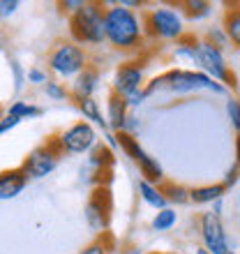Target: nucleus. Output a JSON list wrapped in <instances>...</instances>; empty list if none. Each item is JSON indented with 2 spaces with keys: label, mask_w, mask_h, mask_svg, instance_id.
Instances as JSON below:
<instances>
[{
  "label": "nucleus",
  "mask_w": 240,
  "mask_h": 254,
  "mask_svg": "<svg viewBox=\"0 0 240 254\" xmlns=\"http://www.w3.org/2000/svg\"><path fill=\"white\" fill-rule=\"evenodd\" d=\"M104 33H107V44L122 54H134L143 49L146 42V28H143V16L134 9H127L120 2L107 5L104 14Z\"/></svg>",
  "instance_id": "1"
},
{
  "label": "nucleus",
  "mask_w": 240,
  "mask_h": 254,
  "mask_svg": "<svg viewBox=\"0 0 240 254\" xmlns=\"http://www.w3.org/2000/svg\"><path fill=\"white\" fill-rule=\"evenodd\" d=\"M104 14H107V5L104 2H95V0L83 2V7L79 12L67 19V28H69L72 42H76L79 47H100V44H104L107 42Z\"/></svg>",
  "instance_id": "2"
},
{
  "label": "nucleus",
  "mask_w": 240,
  "mask_h": 254,
  "mask_svg": "<svg viewBox=\"0 0 240 254\" xmlns=\"http://www.w3.org/2000/svg\"><path fill=\"white\" fill-rule=\"evenodd\" d=\"M146 37L155 42H178L185 37V16L180 5H153L141 12Z\"/></svg>",
  "instance_id": "3"
},
{
  "label": "nucleus",
  "mask_w": 240,
  "mask_h": 254,
  "mask_svg": "<svg viewBox=\"0 0 240 254\" xmlns=\"http://www.w3.org/2000/svg\"><path fill=\"white\" fill-rule=\"evenodd\" d=\"M162 76V90H169L171 95H192L199 90H208L215 95H227L229 88L210 79L201 69H185V67H174L167 69Z\"/></svg>",
  "instance_id": "4"
},
{
  "label": "nucleus",
  "mask_w": 240,
  "mask_h": 254,
  "mask_svg": "<svg viewBox=\"0 0 240 254\" xmlns=\"http://www.w3.org/2000/svg\"><path fill=\"white\" fill-rule=\"evenodd\" d=\"M90 65L88 51L72 40H58L47 54V67L58 79H76Z\"/></svg>",
  "instance_id": "5"
},
{
  "label": "nucleus",
  "mask_w": 240,
  "mask_h": 254,
  "mask_svg": "<svg viewBox=\"0 0 240 254\" xmlns=\"http://www.w3.org/2000/svg\"><path fill=\"white\" fill-rule=\"evenodd\" d=\"M196 67L201 72H206L210 79H215L222 86L236 90L238 88V76L236 72L229 67L224 51H220L217 47H213L210 42H206L203 37L199 40V49H196Z\"/></svg>",
  "instance_id": "6"
},
{
  "label": "nucleus",
  "mask_w": 240,
  "mask_h": 254,
  "mask_svg": "<svg viewBox=\"0 0 240 254\" xmlns=\"http://www.w3.org/2000/svg\"><path fill=\"white\" fill-rule=\"evenodd\" d=\"M62 155H65V153H62V148H60L58 136H51L47 143H42V146L33 148V150L23 157L21 169L26 171L28 178L40 181V178H47L49 174H54Z\"/></svg>",
  "instance_id": "7"
},
{
  "label": "nucleus",
  "mask_w": 240,
  "mask_h": 254,
  "mask_svg": "<svg viewBox=\"0 0 240 254\" xmlns=\"http://www.w3.org/2000/svg\"><path fill=\"white\" fill-rule=\"evenodd\" d=\"M118 141H120V150L139 167L143 181L153 183V185H160V188L167 183L164 181V169H162V164L155 160L153 155H148L146 150H143V146L139 143L136 136H132V134H127V132H120Z\"/></svg>",
  "instance_id": "8"
},
{
  "label": "nucleus",
  "mask_w": 240,
  "mask_h": 254,
  "mask_svg": "<svg viewBox=\"0 0 240 254\" xmlns=\"http://www.w3.org/2000/svg\"><path fill=\"white\" fill-rule=\"evenodd\" d=\"M58 141L65 155H90L97 148V132L90 123L79 121L67 127L65 132H60Z\"/></svg>",
  "instance_id": "9"
},
{
  "label": "nucleus",
  "mask_w": 240,
  "mask_h": 254,
  "mask_svg": "<svg viewBox=\"0 0 240 254\" xmlns=\"http://www.w3.org/2000/svg\"><path fill=\"white\" fill-rule=\"evenodd\" d=\"M111 210H114V201H111L109 188H93V194L88 196L86 208H83V217L95 234H107Z\"/></svg>",
  "instance_id": "10"
},
{
  "label": "nucleus",
  "mask_w": 240,
  "mask_h": 254,
  "mask_svg": "<svg viewBox=\"0 0 240 254\" xmlns=\"http://www.w3.org/2000/svg\"><path fill=\"white\" fill-rule=\"evenodd\" d=\"M146 63L143 61H127L116 67L114 81H111V93L120 97H129V95L139 93L146 88Z\"/></svg>",
  "instance_id": "11"
},
{
  "label": "nucleus",
  "mask_w": 240,
  "mask_h": 254,
  "mask_svg": "<svg viewBox=\"0 0 240 254\" xmlns=\"http://www.w3.org/2000/svg\"><path fill=\"white\" fill-rule=\"evenodd\" d=\"M199 236H201V245L210 254H231L222 217H217L210 210L199 215Z\"/></svg>",
  "instance_id": "12"
},
{
  "label": "nucleus",
  "mask_w": 240,
  "mask_h": 254,
  "mask_svg": "<svg viewBox=\"0 0 240 254\" xmlns=\"http://www.w3.org/2000/svg\"><path fill=\"white\" fill-rule=\"evenodd\" d=\"M102 83V74L100 69L95 65H88L83 72L76 76V79L72 81V102L76 100H88V97H95V93H97V88H100Z\"/></svg>",
  "instance_id": "13"
},
{
  "label": "nucleus",
  "mask_w": 240,
  "mask_h": 254,
  "mask_svg": "<svg viewBox=\"0 0 240 254\" xmlns=\"http://www.w3.org/2000/svg\"><path fill=\"white\" fill-rule=\"evenodd\" d=\"M28 181H30V178H28L26 171H23L21 167L5 169V171L0 174V199H2V201L16 199V196L26 190Z\"/></svg>",
  "instance_id": "14"
},
{
  "label": "nucleus",
  "mask_w": 240,
  "mask_h": 254,
  "mask_svg": "<svg viewBox=\"0 0 240 254\" xmlns=\"http://www.w3.org/2000/svg\"><path fill=\"white\" fill-rule=\"evenodd\" d=\"M107 121H109L111 132H116V134L125 132L127 121H129V107H127L125 97H120V95H116V93H109V97H107Z\"/></svg>",
  "instance_id": "15"
},
{
  "label": "nucleus",
  "mask_w": 240,
  "mask_h": 254,
  "mask_svg": "<svg viewBox=\"0 0 240 254\" xmlns=\"http://www.w3.org/2000/svg\"><path fill=\"white\" fill-rule=\"evenodd\" d=\"M74 107L79 109V114L83 116V121H86V123L97 125L102 132H111L109 121H107V114H102L100 102L95 100V97H88V100H76V102H74Z\"/></svg>",
  "instance_id": "16"
},
{
  "label": "nucleus",
  "mask_w": 240,
  "mask_h": 254,
  "mask_svg": "<svg viewBox=\"0 0 240 254\" xmlns=\"http://www.w3.org/2000/svg\"><path fill=\"white\" fill-rule=\"evenodd\" d=\"M222 28L227 30L231 47L240 51V2H227L222 14Z\"/></svg>",
  "instance_id": "17"
},
{
  "label": "nucleus",
  "mask_w": 240,
  "mask_h": 254,
  "mask_svg": "<svg viewBox=\"0 0 240 254\" xmlns=\"http://www.w3.org/2000/svg\"><path fill=\"white\" fill-rule=\"evenodd\" d=\"M224 194H227L224 183L199 185V188H192V203H196V206H213L215 201L224 199Z\"/></svg>",
  "instance_id": "18"
},
{
  "label": "nucleus",
  "mask_w": 240,
  "mask_h": 254,
  "mask_svg": "<svg viewBox=\"0 0 240 254\" xmlns=\"http://www.w3.org/2000/svg\"><path fill=\"white\" fill-rule=\"evenodd\" d=\"M136 190H139V196L141 201L146 203V206L155 208V210H162V208H167V196H164V192H162L160 185H153V183H148L141 178L139 185H136Z\"/></svg>",
  "instance_id": "19"
},
{
  "label": "nucleus",
  "mask_w": 240,
  "mask_h": 254,
  "mask_svg": "<svg viewBox=\"0 0 240 254\" xmlns=\"http://www.w3.org/2000/svg\"><path fill=\"white\" fill-rule=\"evenodd\" d=\"M116 164V157H114V150L107 146V143H97L90 157H88V169L90 171H111Z\"/></svg>",
  "instance_id": "20"
},
{
  "label": "nucleus",
  "mask_w": 240,
  "mask_h": 254,
  "mask_svg": "<svg viewBox=\"0 0 240 254\" xmlns=\"http://www.w3.org/2000/svg\"><path fill=\"white\" fill-rule=\"evenodd\" d=\"M178 5L182 16L187 21H194V23L213 16V2H208V0H185V2H178Z\"/></svg>",
  "instance_id": "21"
},
{
  "label": "nucleus",
  "mask_w": 240,
  "mask_h": 254,
  "mask_svg": "<svg viewBox=\"0 0 240 254\" xmlns=\"http://www.w3.org/2000/svg\"><path fill=\"white\" fill-rule=\"evenodd\" d=\"M162 192L167 196V203L171 208H178V206H185V203H192V188H185L180 183H171L167 181L162 185Z\"/></svg>",
  "instance_id": "22"
},
{
  "label": "nucleus",
  "mask_w": 240,
  "mask_h": 254,
  "mask_svg": "<svg viewBox=\"0 0 240 254\" xmlns=\"http://www.w3.org/2000/svg\"><path fill=\"white\" fill-rule=\"evenodd\" d=\"M199 40L201 37L187 33L182 40L176 42V49H174L176 61H187V63H194V65H196V49H199Z\"/></svg>",
  "instance_id": "23"
},
{
  "label": "nucleus",
  "mask_w": 240,
  "mask_h": 254,
  "mask_svg": "<svg viewBox=\"0 0 240 254\" xmlns=\"http://www.w3.org/2000/svg\"><path fill=\"white\" fill-rule=\"evenodd\" d=\"M7 114L14 116V118H19V121H33V118H40L44 114V109L33 104V102H26V100H16L9 104L7 109Z\"/></svg>",
  "instance_id": "24"
},
{
  "label": "nucleus",
  "mask_w": 240,
  "mask_h": 254,
  "mask_svg": "<svg viewBox=\"0 0 240 254\" xmlns=\"http://www.w3.org/2000/svg\"><path fill=\"white\" fill-rule=\"evenodd\" d=\"M176 224H178V213H176V208H171V206L157 210L153 222H150L153 231H171Z\"/></svg>",
  "instance_id": "25"
},
{
  "label": "nucleus",
  "mask_w": 240,
  "mask_h": 254,
  "mask_svg": "<svg viewBox=\"0 0 240 254\" xmlns=\"http://www.w3.org/2000/svg\"><path fill=\"white\" fill-rule=\"evenodd\" d=\"M114 245H116L114 236L107 231V234H100V236H97L93 243H88L83 250H79V254H111L116 250Z\"/></svg>",
  "instance_id": "26"
},
{
  "label": "nucleus",
  "mask_w": 240,
  "mask_h": 254,
  "mask_svg": "<svg viewBox=\"0 0 240 254\" xmlns=\"http://www.w3.org/2000/svg\"><path fill=\"white\" fill-rule=\"evenodd\" d=\"M203 40L206 42H210L213 47H217L220 51H224V49H229L231 47V42H229V35H227V30L222 26H210L203 33Z\"/></svg>",
  "instance_id": "27"
},
{
  "label": "nucleus",
  "mask_w": 240,
  "mask_h": 254,
  "mask_svg": "<svg viewBox=\"0 0 240 254\" xmlns=\"http://www.w3.org/2000/svg\"><path fill=\"white\" fill-rule=\"evenodd\" d=\"M44 95H47L49 100H54V102H62V100H72V90L65 86V83H60V81L51 79L44 86Z\"/></svg>",
  "instance_id": "28"
},
{
  "label": "nucleus",
  "mask_w": 240,
  "mask_h": 254,
  "mask_svg": "<svg viewBox=\"0 0 240 254\" xmlns=\"http://www.w3.org/2000/svg\"><path fill=\"white\" fill-rule=\"evenodd\" d=\"M227 116H229L231 127L236 129V134H240V100L234 97V95L227 100Z\"/></svg>",
  "instance_id": "29"
},
{
  "label": "nucleus",
  "mask_w": 240,
  "mask_h": 254,
  "mask_svg": "<svg viewBox=\"0 0 240 254\" xmlns=\"http://www.w3.org/2000/svg\"><path fill=\"white\" fill-rule=\"evenodd\" d=\"M9 72H12V81H14V90L19 93L21 88L26 86V81H28V72H23V67H21L19 61H9Z\"/></svg>",
  "instance_id": "30"
},
{
  "label": "nucleus",
  "mask_w": 240,
  "mask_h": 254,
  "mask_svg": "<svg viewBox=\"0 0 240 254\" xmlns=\"http://www.w3.org/2000/svg\"><path fill=\"white\" fill-rule=\"evenodd\" d=\"M49 76L44 69H40V67H30L28 69V83H33V86H47L49 83Z\"/></svg>",
  "instance_id": "31"
},
{
  "label": "nucleus",
  "mask_w": 240,
  "mask_h": 254,
  "mask_svg": "<svg viewBox=\"0 0 240 254\" xmlns=\"http://www.w3.org/2000/svg\"><path fill=\"white\" fill-rule=\"evenodd\" d=\"M83 2H86V0H60V2H58V9H60V14L72 16V14H76L81 7H83Z\"/></svg>",
  "instance_id": "32"
},
{
  "label": "nucleus",
  "mask_w": 240,
  "mask_h": 254,
  "mask_svg": "<svg viewBox=\"0 0 240 254\" xmlns=\"http://www.w3.org/2000/svg\"><path fill=\"white\" fill-rule=\"evenodd\" d=\"M16 9H19V0H2V2H0V16H2V19L14 16Z\"/></svg>",
  "instance_id": "33"
},
{
  "label": "nucleus",
  "mask_w": 240,
  "mask_h": 254,
  "mask_svg": "<svg viewBox=\"0 0 240 254\" xmlns=\"http://www.w3.org/2000/svg\"><path fill=\"white\" fill-rule=\"evenodd\" d=\"M19 118H14V116H9V114H5L2 116V121H0V134H7L9 129H14V127L19 125Z\"/></svg>",
  "instance_id": "34"
},
{
  "label": "nucleus",
  "mask_w": 240,
  "mask_h": 254,
  "mask_svg": "<svg viewBox=\"0 0 240 254\" xmlns=\"http://www.w3.org/2000/svg\"><path fill=\"white\" fill-rule=\"evenodd\" d=\"M238 176H240V169L234 164V167H231V169L227 171V178H224V188H227V190H229V188H234L236 183H238Z\"/></svg>",
  "instance_id": "35"
},
{
  "label": "nucleus",
  "mask_w": 240,
  "mask_h": 254,
  "mask_svg": "<svg viewBox=\"0 0 240 254\" xmlns=\"http://www.w3.org/2000/svg\"><path fill=\"white\" fill-rule=\"evenodd\" d=\"M139 129H141V121H139V118H136L134 114H129V121H127L125 132L132 134V136H136V134H139Z\"/></svg>",
  "instance_id": "36"
},
{
  "label": "nucleus",
  "mask_w": 240,
  "mask_h": 254,
  "mask_svg": "<svg viewBox=\"0 0 240 254\" xmlns=\"http://www.w3.org/2000/svg\"><path fill=\"white\" fill-rule=\"evenodd\" d=\"M104 139H107V146L111 148L114 153L120 148V141H118V134H116V132H104Z\"/></svg>",
  "instance_id": "37"
},
{
  "label": "nucleus",
  "mask_w": 240,
  "mask_h": 254,
  "mask_svg": "<svg viewBox=\"0 0 240 254\" xmlns=\"http://www.w3.org/2000/svg\"><path fill=\"white\" fill-rule=\"evenodd\" d=\"M118 254H146V252H143V248H139V245L127 243V245H122V248L118 250Z\"/></svg>",
  "instance_id": "38"
},
{
  "label": "nucleus",
  "mask_w": 240,
  "mask_h": 254,
  "mask_svg": "<svg viewBox=\"0 0 240 254\" xmlns=\"http://www.w3.org/2000/svg\"><path fill=\"white\" fill-rule=\"evenodd\" d=\"M210 213H215V215H217V217H222V213H224V199L215 201L213 206H210Z\"/></svg>",
  "instance_id": "39"
},
{
  "label": "nucleus",
  "mask_w": 240,
  "mask_h": 254,
  "mask_svg": "<svg viewBox=\"0 0 240 254\" xmlns=\"http://www.w3.org/2000/svg\"><path fill=\"white\" fill-rule=\"evenodd\" d=\"M120 5L127 7V9H134V7H143L146 2L143 0H120Z\"/></svg>",
  "instance_id": "40"
},
{
  "label": "nucleus",
  "mask_w": 240,
  "mask_h": 254,
  "mask_svg": "<svg viewBox=\"0 0 240 254\" xmlns=\"http://www.w3.org/2000/svg\"><path fill=\"white\" fill-rule=\"evenodd\" d=\"M236 167L240 169V134H236Z\"/></svg>",
  "instance_id": "41"
},
{
  "label": "nucleus",
  "mask_w": 240,
  "mask_h": 254,
  "mask_svg": "<svg viewBox=\"0 0 240 254\" xmlns=\"http://www.w3.org/2000/svg\"><path fill=\"white\" fill-rule=\"evenodd\" d=\"M194 254H210V252H208V250L203 248V245H201V248H196V250H194Z\"/></svg>",
  "instance_id": "42"
},
{
  "label": "nucleus",
  "mask_w": 240,
  "mask_h": 254,
  "mask_svg": "<svg viewBox=\"0 0 240 254\" xmlns=\"http://www.w3.org/2000/svg\"><path fill=\"white\" fill-rule=\"evenodd\" d=\"M148 254H160V252H148Z\"/></svg>",
  "instance_id": "43"
},
{
  "label": "nucleus",
  "mask_w": 240,
  "mask_h": 254,
  "mask_svg": "<svg viewBox=\"0 0 240 254\" xmlns=\"http://www.w3.org/2000/svg\"><path fill=\"white\" fill-rule=\"evenodd\" d=\"M231 254H236V252H231Z\"/></svg>",
  "instance_id": "44"
}]
</instances>
